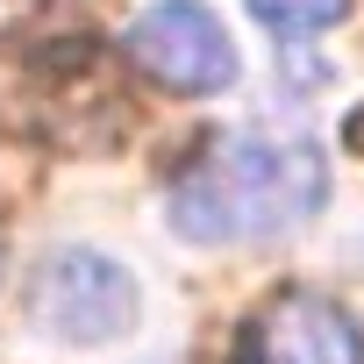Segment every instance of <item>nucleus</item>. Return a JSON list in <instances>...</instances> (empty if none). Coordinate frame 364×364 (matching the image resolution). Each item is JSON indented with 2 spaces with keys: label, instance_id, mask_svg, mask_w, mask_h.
<instances>
[{
  "label": "nucleus",
  "instance_id": "obj_5",
  "mask_svg": "<svg viewBox=\"0 0 364 364\" xmlns=\"http://www.w3.org/2000/svg\"><path fill=\"white\" fill-rule=\"evenodd\" d=\"M243 8H250L264 29H279V36H307V29L343 22V15H350V0H243Z\"/></svg>",
  "mask_w": 364,
  "mask_h": 364
},
{
  "label": "nucleus",
  "instance_id": "obj_4",
  "mask_svg": "<svg viewBox=\"0 0 364 364\" xmlns=\"http://www.w3.org/2000/svg\"><path fill=\"white\" fill-rule=\"evenodd\" d=\"M236 364H364V328L328 293L286 286L236 336Z\"/></svg>",
  "mask_w": 364,
  "mask_h": 364
},
{
  "label": "nucleus",
  "instance_id": "obj_1",
  "mask_svg": "<svg viewBox=\"0 0 364 364\" xmlns=\"http://www.w3.org/2000/svg\"><path fill=\"white\" fill-rule=\"evenodd\" d=\"M328 200V164L293 129H229L171 178V222L193 243H272Z\"/></svg>",
  "mask_w": 364,
  "mask_h": 364
},
{
  "label": "nucleus",
  "instance_id": "obj_2",
  "mask_svg": "<svg viewBox=\"0 0 364 364\" xmlns=\"http://www.w3.org/2000/svg\"><path fill=\"white\" fill-rule=\"evenodd\" d=\"M122 50H129V65H136L150 86H164V93H178V100L222 93V86L236 79V50H229L222 22L200 8V0H157V8H143V15L129 22Z\"/></svg>",
  "mask_w": 364,
  "mask_h": 364
},
{
  "label": "nucleus",
  "instance_id": "obj_3",
  "mask_svg": "<svg viewBox=\"0 0 364 364\" xmlns=\"http://www.w3.org/2000/svg\"><path fill=\"white\" fill-rule=\"evenodd\" d=\"M136 307H143L136 279L100 250H58L29 279V314L50 336H72V343H114L136 321Z\"/></svg>",
  "mask_w": 364,
  "mask_h": 364
},
{
  "label": "nucleus",
  "instance_id": "obj_6",
  "mask_svg": "<svg viewBox=\"0 0 364 364\" xmlns=\"http://www.w3.org/2000/svg\"><path fill=\"white\" fill-rule=\"evenodd\" d=\"M343 136H350V150H364V107L350 114V129H343Z\"/></svg>",
  "mask_w": 364,
  "mask_h": 364
}]
</instances>
